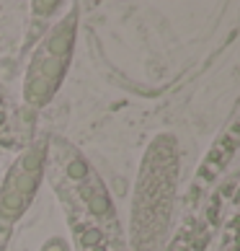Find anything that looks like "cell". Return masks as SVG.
Masks as SVG:
<instances>
[{
    "mask_svg": "<svg viewBox=\"0 0 240 251\" xmlns=\"http://www.w3.org/2000/svg\"><path fill=\"white\" fill-rule=\"evenodd\" d=\"M178 181V145L173 135L155 137L140 166L132 204V249L155 251L171 220Z\"/></svg>",
    "mask_w": 240,
    "mask_h": 251,
    "instance_id": "6da1fadb",
    "label": "cell"
},
{
    "mask_svg": "<svg viewBox=\"0 0 240 251\" xmlns=\"http://www.w3.org/2000/svg\"><path fill=\"white\" fill-rule=\"evenodd\" d=\"M75 26L78 16L70 13L47 34V39L34 52L29 73L23 83V96L31 106H44L60 88V83L67 73L72 57V44H75Z\"/></svg>",
    "mask_w": 240,
    "mask_h": 251,
    "instance_id": "7a4b0ae2",
    "label": "cell"
},
{
    "mask_svg": "<svg viewBox=\"0 0 240 251\" xmlns=\"http://www.w3.org/2000/svg\"><path fill=\"white\" fill-rule=\"evenodd\" d=\"M44 161H47V143H39L23 151L8 169L0 187V228H11L29 210L44 174Z\"/></svg>",
    "mask_w": 240,
    "mask_h": 251,
    "instance_id": "3957f363",
    "label": "cell"
},
{
    "mask_svg": "<svg viewBox=\"0 0 240 251\" xmlns=\"http://www.w3.org/2000/svg\"><path fill=\"white\" fill-rule=\"evenodd\" d=\"M62 169H65V176L67 181L75 187V194L80 204L88 210L90 215V223H96L98 228L106 226H114V207H111V200H109V192L104 187V181L98 179V174L90 169V163L83 158L78 151L62 145Z\"/></svg>",
    "mask_w": 240,
    "mask_h": 251,
    "instance_id": "277c9868",
    "label": "cell"
},
{
    "mask_svg": "<svg viewBox=\"0 0 240 251\" xmlns=\"http://www.w3.org/2000/svg\"><path fill=\"white\" fill-rule=\"evenodd\" d=\"M235 151H238V135L233 129V132H227L225 137H219V140L212 145V151L207 153L204 163H201L199 171H196V184L207 187V184L215 181L217 176L225 171V166L230 163V158L235 155Z\"/></svg>",
    "mask_w": 240,
    "mask_h": 251,
    "instance_id": "5b68a950",
    "label": "cell"
},
{
    "mask_svg": "<svg viewBox=\"0 0 240 251\" xmlns=\"http://www.w3.org/2000/svg\"><path fill=\"white\" fill-rule=\"evenodd\" d=\"M222 251H238V218H230L222 238Z\"/></svg>",
    "mask_w": 240,
    "mask_h": 251,
    "instance_id": "8992f818",
    "label": "cell"
},
{
    "mask_svg": "<svg viewBox=\"0 0 240 251\" xmlns=\"http://www.w3.org/2000/svg\"><path fill=\"white\" fill-rule=\"evenodd\" d=\"M42 251H70V249H67V244H65L62 238H49L47 244L42 246Z\"/></svg>",
    "mask_w": 240,
    "mask_h": 251,
    "instance_id": "52a82bcc",
    "label": "cell"
},
{
    "mask_svg": "<svg viewBox=\"0 0 240 251\" xmlns=\"http://www.w3.org/2000/svg\"><path fill=\"white\" fill-rule=\"evenodd\" d=\"M5 125H8V117H5V109H3V96H0V132H3Z\"/></svg>",
    "mask_w": 240,
    "mask_h": 251,
    "instance_id": "ba28073f",
    "label": "cell"
}]
</instances>
